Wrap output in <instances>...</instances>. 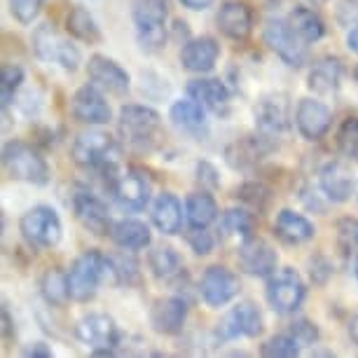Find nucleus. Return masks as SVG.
<instances>
[{
	"mask_svg": "<svg viewBox=\"0 0 358 358\" xmlns=\"http://www.w3.org/2000/svg\"><path fill=\"white\" fill-rule=\"evenodd\" d=\"M342 76H344V66L340 59L326 57V59H321L319 64H314V69L309 71L307 87L314 94H319V96H330V94H335L340 90Z\"/></svg>",
	"mask_w": 358,
	"mask_h": 358,
	"instance_id": "nucleus-28",
	"label": "nucleus"
},
{
	"mask_svg": "<svg viewBox=\"0 0 358 358\" xmlns=\"http://www.w3.org/2000/svg\"><path fill=\"white\" fill-rule=\"evenodd\" d=\"M166 0H134L131 3V19L134 26H136V38L145 52L162 50V45L166 40Z\"/></svg>",
	"mask_w": 358,
	"mask_h": 358,
	"instance_id": "nucleus-4",
	"label": "nucleus"
},
{
	"mask_svg": "<svg viewBox=\"0 0 358 358\" xmlns=\"http://www.w3.org/2000/svg\"><path fill=\"white\" fill-rule=\"evenodd\" d=\"M262 40L283 64L290 69H302L309 59V50L305 40L300 38L288 19H269L262 29Z\"/></svg>",
	"mask_w": 358,
	"mask_h": 358,
	"instance_id": "nucleus-6",
	"label": "nucleus"
},
{
	"mask_svg": "<svg viewBox=\"0 0 358 358\" xmlns=\"http://www.w3.org/2000/svg\"><path fill=\"white\" fill-rule=\"evenodd\" d=\"M206 108L194 101L192 96L187 99H178L173 101L171 108H169V120L178 127L180 131L187 134H201L206 131Z\"/></svg>",
	"mask_w": 358,
	"mask_h": 358,
	"instance_id": "nucleus-30",
	"label": "nucleus"
},
{
	"mask_svg": "<svg viewBox=\"0 0 358 358\" xmlns=\"http://www.w3.org/2000/svg\"><path fill=\"white\" fill-rule=\"evenodd\" d=\"M66 31L71 38L80 40L87 45H96L101 43V29L96 24V19L90 15V10H85L83 5L71 8V12L66 15Z\"/></svg>",
	"mask_w": 358,
	"mask_h": 358,
	"instance_id": "nucleus-32",
	"label": "nucleus"
},
{
	"mask_svg": "<svg viewBox=\"0 0 358 358\" xmlns=\"http://www.w3.org/2000/svg\"><path fill=\"white\" fill-rule=\"evenodd\" d=\"M335 143L347 159L358 162V117H347L335 134Z\"/></svg>",
	"mask_w": 358,
	"mask_h": 358,
	"instance_id": "nucleus-38",
	"label": "nucleus"
},
{
	"mask_svg": "<svg viewBox=\"0 0 358 358\" xmlns=\"http://www.w3.org/2000/svg\"><path fill=\"white\" fill-rule=\"evenodd\" d=\"M290 335H293L300 344H314V342L321 337L319 328H316L314 323H312V321H307V319L295 321L293 326H290Z\"/></svg>",
	"mask_w": 358,
	"mask_h": 358,
	"instance_id": "nucleus-44",
	"label": "nucleus"
},
{
	"mask_svg": "<svg viewBox=\"0 0 358 358\" xmlns=\"http://www.w3.org/2000/svg\"><path fill=\"white\" fill-rule=\"evenodd\" d=\"M148 265H150L152 274L157 279H173V276L180 274V255L173 251L171 246H155L150 253H148Z\"/></svg>",
	"mask_w": 358,
	"mask_h": 358,
	"instance_id": "nucleus-34",
	"label": "nucleus"
},
{
	"mask_svg": "<svg viewBox=\"0 0 358 358\" xmlns=\"http://www.w3.org/2000/svg\"><path fill=\"white\" fill-rule=\"evenodd\" d=\"M307 297V286L293 267H283L267 279V302L276 314H295Z\"/></svg>",
	"mask_w": 358,
	"mask_h": 358,
	"instance_id": "nucleus-10",
	"label": "nucleus"
},
{
	"mask_svg": "<svg viewBox=\"0 0 358 358\" xmlns=\"http://www.w3.org/2000/svg\"><path fill=\"white\" fill-rule=\"evenodd\" d=\"M199 293H201V300H204L208 307H213V309L225 307L227 302H232L234 297L239 295V279H236V274L229 272L227 267L211 265L201 274Z\"/></svg>",
	"mask_w": 358,
	"mask_h": 358,
	"instance_id": "nucleus-14",
	"label": "nucleus"
},
{
	"mask_svg": "<svg viewBox=\"0 0 358 358\" xmlns=\"http://www.w3.org/2000/svg\"><path fill=\"white\" fill-rule=\"evenodd\" d=\"M319 185L321 192L333 201V204H344L354 194V173L351 166L342 159H330L328 164H323L319 173Z\"/></svg>",
	"mask_w": 358,
	"mask_h": 358,
	"instance_id": "nucleus-19",
	"label": "nucleus"
},
{
	"mask_svg": "<svg viewBox=\"0 0 358 358\" xmlns=\"http://www.w3.org/2000/svg\"><path fill=\"white\" fill-rule=\"evenodd\" d=\"M24 83V69L17 64H5L0 71V101H3V110L8 113L12 101L17 99V92L22 90Z\"/></svg>",
	"mask_w": 358,
	"mask_h": 358,
	"instance_id": "nucleus-37",
	"label": "nucleus"
},
{
	"mask_svg": "<svg viewBox=\"0 0 358 358\" xmlns=\"http://www.w3.org/2000/svg\"><path fill=\"white\" fill-rule=\"evenodd\" d=\"M272 150H274L272 136L260 134V136H244V138L234 141V143H229L225 150V157H227V164L232 169H248V166L258 164L260 159H265Z\"/></svg>",
	"mask_w": 358,
	"mask_h": 358,
	"instance_id": "nucleus-21",
	"label": "nucleus"
},
{
	"mask_svg": "<svg viewBox=\"0 0 358 358\" xmlns=\"http://www.w3.org/2000/svg\"><path fill=\"white\" fill-rule=\"evenodd\" d=\"M33 52L40 62L57 64L69 73H76L80 62H83V54L73 45V40L59 33L52 24H40L33 31Z\"/></svg>",
	"mask_w": 358,
	"mask_h": 358,
	"instance_id": "nucleus-5",
	"label": "nucleus"
},
{
	"mask_svg": "<svg viewBox=\"0 0 358 358\" xmlns=\"http://www.w3.org/2000/svg\"><path fill=\"white\" fill-rule=\"evenodd\" d=\"M337 22L342 26H358V0H342L337 5Z\"/></svg>",
	"mask_w": 358,
	"mask_h": 358,
	"instance_id": "nucleus-45",
	"label": "nucleus"
},
{
	"mask_svg": "<svg viewBox=\"0 0 358 358\" xmlns=\"http://www.w3.org/2000/svg\"><path fill=\"white\" fill-rule=\"evenodd\" d=\"M3 166L10 178L24 180L31 185L50 183V164L43 157L38 148H33L26 141H10L3 148Z\"/></svg>",
	"mask_w": 358,
	"mask_h": 358,
	"instance_id": "nucleus-2",
	"label": "nucleus"
},
{
	"mask_svg": "<svg viewBox=\"0 0 358 358\" xmlns=\"http://www.w3.org/2000/svg\"><path fill=\"white\" fill-rule=\"evenodd\" d=\"M71 157L78 166L92 169V171H108V169L117 166L120 157V145L115 143V138L110 134L90 129L78 134V138L73 141L71 148Z\"/></svg>",
	"mask_w": 358,
	"mask_h": 358,
	"instance_id": "nucleus-3",
	"label": "nucleus"
},
{
	"mask_svg": "<svg viewBox=\"0 0 358 358\" xmlns=\"http://www.w3.org/2000/svg\"><path fill=\"white\" fill-rule=\"evenodd\" d=\"M197 178H199V183H204L208 187H218L220 185L218 171H215L208 162H199V164H197Z\"/></svg>",
	"mask_w": 358,
	"mask_h": 358,
	"instance_id": "nucleus-47",
	"label": "nucleus"
},
{
	"mask_svg": "<svg viewBox=\"0 0 358 358\" xmlns=\"http://www.w3.org/2000/svg\"><path fill=\"white\" fill-rule=\"evenodd\" d=\"M347 333H349V337H351V342H354L356 347H358V314H356V316H351V319H349Z\"/></svg>",
	"mask_w": 358,
	"mask_h": 358,
	"instance_id": "nucleus-51",
	"label": "nucleus"
},
{
	"mask_svg": "<svg viewBox=\"0 0 358 358\" xmlns=\"http://www.w3.org/2000/svg\"><path fill=\"white\" fill-rule=\"evenodd\" d=\"M215 22H218V29L222 36L241 43V40H246L253 31V12L246 3H241V0H227V3H222Z\"/></svg>",
	"mask_w": 358,
	"mask_h": 358,
	"instance_id": "nucleus-20",
	"label": "nucleus"
},
{
	"mask_svg": "<svg viewBox=\"0 0 358 358\" xmlns=\"http://www.w3.org/2000/svg\"><path fill=\"white\" fill-rule=\"evenodd\" d=\"M45 0H10V12L22 26H31L40 17Z\"/></svg>",
	"mask_w": 358,
	"mask_h": 358,
	"instance_id": "nucleus-40",
	"label": "nucleus"
},
{
	"mask_svg": "<svg viewBox=\"0 0 358 358\" xmlns=\"http://www.w3.org/2000/svg\"><path fill=\"white\" fill-rule=\"evenodd\" d=\"M76 335L80 342L90 344L94 356H113L120 344V330L113 316L108 314H90L83 316L76 326Z\"/></svg>",
	"mask_w": 358,
	"mask_h": 358,
	"instance_id": "nucleus-11",
	"label": "nucleus"
},
{
	"mask_svg": "<svg viewBox=\"0 0 358 358\" xmlns=\"http://www.w3.org/2000/svg\"><path fill=\"white\" fill-rule=\"evenodd\" d=\"M236 197L246 201V204H251L253 208H265L269 201V190L260 183H248L241 190H236Z\"/></svg>",
	"mask_w": 358,
	"mask_h": 358,
	"instance_id": "nucleus-43",
	"label": "nucleus"
},
{
	"mask_svg": "<svg viewBox=\"0 0 358 358\" xmlns=\"http://www.w3.org/2000/svg\"><path fill=\"white\" fill-rule=\"evenodd\" d=\"M110 239L115 241V246L124 248V251H143V248L150 246L152 234L145 222L136 218H124L113 222Z\"/></svg>",
	"mask_w": 358,
	"mask_h": 358,
	"instance_id": "nucleus-29",
	"label": "nucleus"
},
{
	"mask_svg": "<svg viewBox=\"0 0 358 358\" xmlns=\"http://www.w3.org/2000/svg\"><path fill=\"white\" fill-rule=\"evenodd\" d=\"M15 337V323H12L8 302H3V340H12Z\"/></svg>",
	"mask_w": 358,
	"mask_h": 358,
	"instance_id": "nucleus-49",
	"label": "nucleus"
},
{
	"mask_svg": "<svg viewBox=\"0 0 358 358\" xmlns=\"http://www.w3.org/2000/svg\"><path fill=\"white\" fill-rule=\"evenodd\" d=\"M274 232L286 244H305V241L314 239L316 227L305 215L290 211V208H281L274 220Z\"/></svg>",
	"mask_w": 358,
	"mask_h": 358,
	"instance_id": "nucleus-27",
	"label": "nucleus"
},
{
	"mask_svg": "<svg viewBox=\"0 0 358 358\" xmlns=\"http://www.w3.org/2000/svg\"><path fill=\"white\" fill-rule=\"evenodd\" d=\"M24 356L26 358H50L52 356V349L47 347L45 342H33L31 347L24 349Z\"/></svg>",
	"mask_w": 358,
	"mask_h": 358,
	"instance_id": "nucleus-48",
	"label": "nucleus"
},
{
	"mask_svg": "<svg viewBox=\"0 0 358 358\" xmlns=\"http://www.w3.org/2000/svg\"><path fill=\"white\" fill-rule=\"evenodd\" d=\"M108 190H110L115 204L124 211H143L150 201V180L138 169H127V171H117L108 169Z\"/></svg>",
	"mask_w": 358,
	"mask_h": 358,
	"instance_id": "nucleus-8",
	"label": "nucleus"
},
{
	"mask_svg": "<svg viewBox=\"0 0 358 358\" xmlns=\"http://www.w3.org/2000/svg\"><path fill=\"white\" fill-rule=\"evenodd\" d=\"M260 354L267 358H293L300 354V342L293 335H274L260 344Z\"/></svg>",
	"mask_w": 358,
	"mask_h": 358,
	"instance_id": "nucleus-39",
	"label": "nucleus"
},
{
	"mask_svg": "<svg viewBox=\"0 0 358 358\" xmlns=\"http://www.w3.org/2000/svg\"><path fill=\"white\" fill-rule=\"evenodd\" d=\"M40 288H43V297L50 305L62 307L66 305V300H71L69 293V274H64L62 269H47L43 281H40Z\"/></svg>",
	"mask_w": 358,
	"mask_h": 358,
	"instance_id": "nucleus-36",
	"label": "nucleus"
},
{
	"mask_svg": "<svg viewBox=\"0 0 358 358\" xmlns=\"http://www.w3.org/2000/svg\"><path fill=\"white\" fill-rule=\"evenodd\" d=\"M354 272H356V281H358V253H356V262H354Z\"/></svg>",
	"mask_w": 358,
	"mask_h": 358,
	"instance_id": "nucleus-53",
	"label": "nucleus"
},
{
	"mask_svg": "<svg viewBox=\"0 0 358 358\" xmlns=\"http://www.w3.org/2000/svg\"><path fill=\"white\" fill-rule=\"evenodd\" d=\"M220 218V208L215 204L213 194L192 192L185 201V220L192 227H208Z\"/></svg>",
	"mask_w": 358,
	"mask_h": 358,
	"instance_id": "nucleus-31",
	"label": "nucleus"
},
{
	"mask_svg": "<svg viewBox=\"0 0 358 358\" xmlns=\"http://www.w3.org/2000/svg\"><path fill=\"white\" fill-rule=\"evenodd\" d=\"M236 260H239L241 272L248 276H258V279H269L279 265V255H276L274 246L255 234L241 241Z\"/></svg>",
	"mask_w": 358,
	"mask_h": 358,
	"instance_id": "nucleus-13",
	"label": "nucleus"
},
{
	"mask_svg": "<svg viewBox=\"0 0 358 358\" xmlns=\"http://www.w3.org/2000/svg\"><path fill=\"white\" fill-rule=\"evenodd\" d=\"M87 76H90L94 85L101 87L108 94H115V96H122L131 87L129 73L115 62V59L103 57V54H92L90 62H87Z\"/></svg>",
	"mask_w": 358,
	"mask_h": 358,
	"instance_id": "nucleus-17",
	"label": "nucleus"
},
{
	"mask_svg": "<svg viewBox=\"0 0 358 358\" xmlns=\"http://www.w3.org/2000/svg\"><path fill=\"white\" fill-rule=\"evenodd\" d=\"M220 229L225 232V236H232V239L246 241L248 236H253L255 218H253L251 211H246V208H229V211L222 213Z\"/></svg>",
	"mask_w": 358,
	"mask_h": 358,
	"instance_id": "nucleus-35",
	"label": "nucleus"
},
{
	"mask_svg": "<svg viewBox=\"0 0 358 358\" xmlns=\"http://www.w3.org/2000/svg\"><path fill=\"white\" fill-rule=\"evenodd\" d=\"M347 47L351 52L358 54V26H354V29L347 33Z\"/></svg>",
	"mask_w": 358,
	"mask_h": 358,
	"instance_id": "nucleus-52",
	"label": "nucleus"
},
{
	"mask_svg": "<svg viewBox=\"0 0 358 358\" xmlns=\"http://www.w3.org/2000/svg\"><path fill=\"white\" fill-rule=\"evenodd\" d=\"M69 293L71 300L90 302L99 293L101 283H120L115 258L101 251H85L73 260L69 272Z\"/></svg>",
	"mask_w": 358,
	"mask_h": 358,
	"instance_id": "nucleus-1",
	"label": "nucleus"
},
{
	"mask_svg": "<svg viewBox=\"0 0 358 358\" xmlns=\"http://www.w3.org/2000/svg\"><path fill=\"white\" fill-rule=\"evenodd\" d=\"M187 96H192L194 101H199L206 110H211L215 115H227L232 96L225 83L218 78H197L187 83Z\"/></svg>",
	"mask_w": 358,
	"mask_h": 358,
	"instance_id": "nucleus-24",
	"label": "nucleus"
},
{
	"mask_svg": "<svg viewBox=\"0 0 358 358\" xmlns=\"http://www.w3.org/2000/svg\"><path fill=\"white\" fill-rule=\"evenodd\" d=\"M309 274H312V281L314 283H326L328 276L333 274V265L323 258V255H314L312 260H309Z\"/></svg>",
	"mask_w": 358,
	"mask_h": 358,
	"instance_id": "nucleus-46",
	"label": "nucleus"
},
{
	"mask_svg": "<svg viewBox=\"0 0 358 358\" xmlns=\"http://www.w3.org/2000/svg\"><path fill=\"white\" fill-rule=\"evenodd\" d=\"M288 22L297 33H300V38L305 40V43H309V45L319 43V40L326 36V24H323V19L316 15L314 10L302 8V5L290 12Z\"/></svg>",
	"mask_w": 358,
	"mask_h": 358,
	"instance_id": "nucleus-33",
	"label": "nucleus"
},
{
	"mask_svg": "<svg viewBox=\"0 0 358 358\" xmlns=\"http://www.w3.org/2000/svg\"><path fill=\"white\" fill-rule=\"evenodd\" d=\"M71 208H73V213H76L80 225L85 229H90L92 234H96V236L110 234L113 222H110V213H108V206L92 190L78 187V190L71 194Z\"/></svg>",
	"mask_w": 358,
	"mask_h": 358,
	"instance_id": "nucleus-12",
	"label": "nucleus"
},
{
	"mask_svg": "<svg viewBox=\"0 0 358 358\" xmlns=\"http://www.w3.org/2000/svg\"><path fill=\"white\" fill-rule=\"evenodd\" d=\"M218 57H220V45H218V40L211 36H199V38L187 40L183 45V50H180V64L190 73L213 71Z\"/></svg>",
	"mask_w": 358,
	"mask_h": 358,
	"instance_id": "nucleus-22",
	"label": "nucleus"
},
{
	"mask_svg": "<svg viewBox=\"0 0 358 358\" xmlns=\"http://www.w3.org/2000/svg\"><path fill=\"white\" fill-rule=\"evenodd\" d=\"M354 78L358 80V66H356V69H354Z\"/></svg>",
	"mask_w": 358,
	"mask_h": 358,
	"instance_id": "nucleus-54",
	"label": "nucleus"
},
{
	"mask_svg": "<svg viewBox=\"0 0 358 358\" xmlns=\"http://www.w3.org/2000/svg\"><path fill=\"white\" fill-rule=\"evenodd\" d=\"M187 319V302L183 297H164L157 300L150 312V323L159 335H178Z\"/></svg>",
	"mask_w": 358,
	"mask_h": 358,
	"instance_id": "nucleus-23",
	"label": "nucleus"
},
{
	"mask_svg": "<svg viewBox=\"0 0 358 358\" xmlns=\"http://www.w3.org/2000/svg\"><path fill=\"white\" fill-rule=\"evenodd\" d=\"M73 117L83 124H108L113 117V110H110V103L106 101L103 96V90L96 85H83L80 90L76 92L73 96Z\"/></svg>",
	"mask_w": 358,
	"mask_h": 358,
	"instance_id": "nucleus-16",
	"label": "nucleus"
},
{
	"mask_svg": "<svg viewBox=\"0 0 358 358\" xmlns=\"http://www.w3.org/2000/svg\"><path fill=\"white\" fill-rule=\"evenodd\" d=\"M19 229H22V236L33 248H52L64 236L62 218L47 204H38L29 208L22 215V220H19Z\"/></svg>",
	"mask_w": 358,
	"mask_h": 358,
	"instance_id": "nucleus-9",
	"label": "nucleus"
},
{
	"mask_svg": "<svg viewBox=\"0 0 358 358\" xmlns=\"http://www.w3.org/2000/svg\"><path fill=\"white\" fill-rule=\"evenodd\" d=\"M337 246L342 253H354L358 248V218L337 220Z\"/></svg>",
	"mask_w": 358,
	"mask_h": 358,
	"instance_id": "nucleus-41",
	"label": "nucleus"
},
{
	"mask_svg": "<svg viewBox=\"0 0 358 358\" xmlns=\"http://www.w3.org/2000/svg\"><path fill=\"white\" fill-rule=\"evenodd\" d=\"M150 218H152V225L157 227L162 234L173 236L183 227V204H180V199L176 197V194L162 192L157 194V199H155V204L150 208Z\"/></svg>",
	"mask_w": 358,
	"mask_h": 358,
	"instance_id": "nucleus-25",
	"label": "nucleus"
},
{
	"mask_svg": "<svg viewBox=\"0 0 358 358\" xmlns=\"http://www.w3.org/2000/svg\"><path fill=\"white\" fill-rule=\"evenodd\" d=\"M333 113L316 99H302L295 108V127L305 141H321L330 131Z\"/></svg>",
	"mask_w": 358,
	"mask_h": 358,
	"instance_id": "nucleus-18",
	"label": "nucleus"
},
{
	"mask_svg": "<svg viewBox=\"0 0 358 358\" xmlns=\"http://www.w3.org/2000/svg\"><path fill=\"white\" fill-rule=\"evenodd\" d=\"M255 124L260 134L276 136L288 129V103L281 96H267L255 106Z\"/></svg>",
	"mask_w": 358,
	"mask_h": 358,
	"instance_id": "nucleus-26",
	"label": "nucleus"
},
{
	"mask_svg": "<svg viewBox=\"0 0 358 358\" xmlns=\"http://www.w3.org/2000/svg\"><path fill=\"white\" fill-rule=\"evenodd\" d=\"M262 314L253 302H239L222 316L215 335L220 340H236V337H258L262 333Z\"/></svg>",
	"mask_w": 358,
	"mask_h": 358,
	"instance_id": "nucleus-15",
	"label": "nucleus"
},
{
	"mask_svg": "<svg viewBox=\"0 0 358 358\" xmlns=\"http://www.w3.org/2000/svg\"><path fill=\"white\" fill-rule=\"evenodd\" d=\"M117 129L131 148H148L162 129V117L150 106L129 103L120 108Z\"/></svg>",
	"mask_w": 358,
	"mask_h": 358,
	"instance_id": "nucleus-7",
	"label": "nucleus"
},
{
	"mask_svg": "<svg viewBox=\"0 0 358 358\" xmlns=\"http://www.w3.org/2000/svg\"><path fill=\"white\" fill-rule=\"evenodd\" d=\"M180 3H183V8H187V10H192V12H201V10L211 8L213 0H180Z\"/></svg>",
	"mask_w": 358,
	"mask_h": 358,
	"instance_id": "nucleus-50",
	"label": "nucleus"
},
{
	"mask_svg": "<svg viewBox=\"0 0 358 358\" xmlns=\"http://www.w3.org/2000/svg\"><path fill=\"white\" fill-rule=\"evenodd\" d=\"M185 241L197 255H208L213 251V236L208 232V227H192L190 225L187 227Z\"/></svg>",
	"mask_w": 358,
	"mask_h": 358,
	"instance_id": "nucleus-42",
	"label": "nucleus"
}]
</instances>
